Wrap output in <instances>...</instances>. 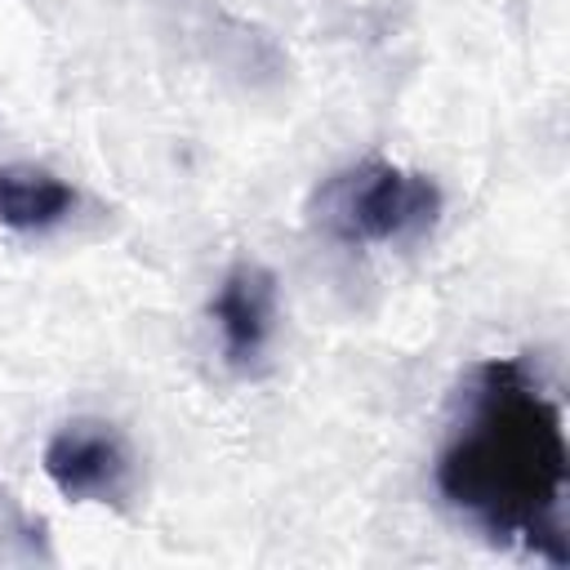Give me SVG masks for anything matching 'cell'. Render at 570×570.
I'll return each instance as SVG.
<instances>
[{"label":"cell","instance_id":"6da1fadb","mask_svg":"<svg viewBox=\"0 0 570 570\" xmlns=\"http://www.w3.org/2000/svg\"><path fill=\"white\" fill-rule=\"evenodd\" d=\"M441 499L494 543H521L552 566L570 561V450L561 410L517 356L481 361L436 454Z\"/></svg>","mask_w":570,"mask_h":570},{"label":"cell","instance_id":"7a4b0ae2","mask_svg":"<svg viewBox=\"0 0 570 570\" xmlns=\"http://www.w3.org/2000/svg\"><path fill=\"white\" fill-rule=\"evenodd\" d=\"M441 214V187L383 156L330 174L312 196V223L343 245H396L423 236Z\"/></svg>","mask_w":570,"mask_h":570},{"label":"cell","instance_id":"3957f363","mask_svg":"<svg viewBox=\"0 0 570 570\" xmlns=\"http://www.w3.org/2000/svg\"><path fill=\"white\" fill-rule=\"evenodd\" d=\"M45 476L80 503H120L129 494V450L111 423H62L45 445Z\"/></svg>","mask_w":570,"mask_h":570},{"label":"cell","instance_id":"277c9868","mask_svg":"<svg viewBox=\"0 0 570 570\" xmlns=\"http://www.w3.org/2000/svg\"><path fill=\"white\" fill-rule=\"evenodd\" d=\"M214 321L223 334V352L236 370L254 365L272 338L276 321V276L258 263H236L218 294H214Z\"/></svg>","mask_w":570,"mask_h":570},{"label":"cell","instance_id":"5b68a950","mask_svg":"<svg viewBox=\"0 0 570 570\" xmlns=\"http://www.w3.org/2000/svg\"><path fill=\"white\" fill-rule=\"evenodd\" d=\"M76 205V191L40 169V165H4L0 169V223L13 232H45L58 227Z\"/></svg>","mask_w":570,"mask_h":570}]
</instances>
